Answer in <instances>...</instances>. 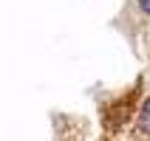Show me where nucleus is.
<instances>
[{
  "label": "nucleus",
  "instance_id": "obj_1",
  "mask_svg": "<svg viewBox=\"0 0 150 141\" xmlns=\"http://www.w3.org/2000/svg\"><path fill=\"white\" fill-rule=\"evenodd\" d=\"M136 124H139V130H144V133H150V96L144 99L142 110H139V119H136Z\"/></svg>",
  "mask_w": 150,
  "mask_h": 141
},
{
  "label": "nucleus",
  "instance_id": "obj_2",
  "mask_svg": "<svg viewBox=\"0 0 150 141\" xmlns=\"http://www.w3.org/2000/svg\"><path fill=\"white\" fill-rule=\"evenodd\" d=\"M139 8H142L144 14H150V0H139Z\"/></svg>",
  "mask_w": 150,
  "mask_h": 141
}]
</instances>
